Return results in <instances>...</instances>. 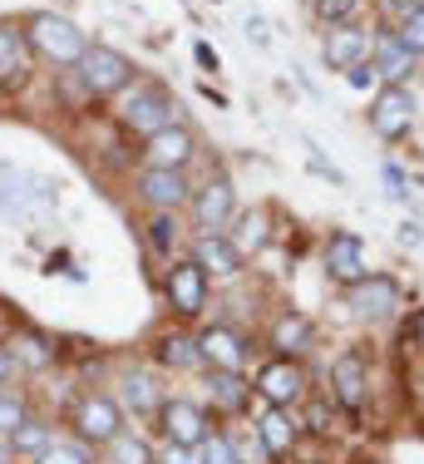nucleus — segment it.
Masks as SVG:
<instances>
[{
  "label": "nucleus",
  "mask_w": 424,
  "mask_h": 464,
  "mask_svg": "<svg viewBox=\"0 0 424 464\" xmlns=\"http://www.w3.org/2000/svg\"><path fill=\"white\" fill-rule=\"evenodd\" d=\"M25 40H30V50L44 54V60H54V64H80L84 60V50H89V35L74 20H64V15H54V10H40V15H30L25 20Z\"/></svg>",
  "instance_id": "f257e3e1"
},
{
  "label": "nucleus",
  "mask_w": 424,
  "mask_h": 464,
  "mask_svg": "<svg viewBox=\"0 0 424 464\" xmlns=\"http://www.w3.org/2000/svg\"><path fill=\"white\" fill-rule=\"evenodd\" d=\"M119 119H124V129H133V134L153 139L163 129H178V99L169 90H159V84H133V90H124Z\"/></svg>",
  "instance_id": "f03ea898"
},
{
  "label": "nucleus",
  "mask_w": 424,
  "mask_h": 464,
  "mask_svg": "<svg viewBox=\"0 0 424 464\" xmlns=\"http://www.w3.org/2000/svg\"><path fill=\"white\" fill-rule=\"evenodd\" d=\"M74 74H80V84L94 99H109V94H124L129 84H133V64H129V54H119V50H109V45H89L84 50V60L74 64Z\"/></svg>",
  "instance_id": "7ed1b4c3"
},
{
  "label": "nucleus",
  "mask_w": 424,
  "mask_h": 464,
  "mask_svg": "<svg viewBox=\"0 0 424 464\" xmlns=\"http://www.w3.org/2000/svg\"><path fill=\"white\" fill-rule=\"evenodd\" d=\"M74 430H80V445L104 450L109 440L124 430V411H119L114 395H84V401L74 405Z\"/></svg>",
  "instance_id": "20e7f679"
},
{
  "label": "nucleus",
  "mask_w": 424,
  "mask_h": 464,
  "mask_svg": "<svg viewBox=\"0 0 424 464\" xmlns=\"http://www.w3.org/2000/svg\"><path fill=\"white\" fill-rule=\"evenodd\" d=\"M232 213H237V188H232L227 173L193 188V227L198 232H222L232 223Z\"/></svg>",
  "instance_id": "39448f33"
},
{
  "label": "nucleus",
  "mask_w": 424,
  "mask_h": 464,
  "mask_svg": "<svg viewBox=\"0 0 424 464\" xmlns=\"http://www.w3.org/2000/svg\"><path fill=\"white\" fill-rule=\"evenodd\" d=\"M410 124H415V94H410V84H381L371 99V129L381 139H400V134H410Z\"/></svg>",
  "instance_id": "423d86ee"
},
{
  "label": "nucleus",
  "mask_w": 424,
  "mask_h": 464,
  "mask_svg": "<svg viewBox=\"0 0 424 464\" xmlns=\"http://www.w3.org/2000/svg\"><path fill=\"white\" fill-rule=\"evenodd\" d=\"M133 188H139V198L153 208V213H178V208L193 203V183H188V173H178V169H143Z\"/></svg>",
  "instance_id": "0eeeda50"
},
{
  "label": "nucleus",
  "mask_w": 424,
  "mask_h": 464,
  "mask_svg": "<svg viewBox=\"0 0 424 464\" xmlns=\"http://www.w3.org/2000/svg\"><path fill=\"white\" fill-rule=\"evenodd\" d=\"M252 391L262 395L266 405L286 411V405L301 401V391H306V375H301V366H296L292 356H276V361H266V366L256 371V385H252Z\"/></svg>",
  "instance_id": "6e6552de"
},
{
  "label": "nucleus",
  "mask_w": 424,
  "mask_h": 464,
  "mask_svg": "<svg viewBox=\"0 0 424 464\" xmlns=\"http://www.w3.org/2000/svg\"><path fill=\"white\" fill-rule=\"evenodd\" d=\"M371 30H361L351 20V25H331L326 40H321V60L331 64V70H355V64L371 60Z\"/></svg>",
  "instance_id": "1a4fd4ad"
},
{
  "label": "nucleus",
  "mask_w": 424,
  "mask_h": 464,
  "mask_svg": "<svg viewBox=\"0 0 424 464\" xmlns=\"http://www.w3.org/2000/svg\"><path fill=\"white\" fill-rule=\"evenodd\" d=\"M326 272L331 282L355 286L361 277H371V262H365V242L355 232H331L326 237Z\"/></svg>",
  "instance_id": "9d476101"
},
{
  "label": "nucleus",
  "mask_w": 424,
  "mask_h": 464,
  "mask_svg": "<svg viewBox=\"0 0 424 464\" xmlns=\"http://www.w3.org/2000/svg\"><path fill=\"white\" fill-rule=\"evenodd\" d=\"M345 302H351L355 316H365V322H381L400 306V286L381 277V272H371V277H361L355 286H345Z\"/></svg>",
  "instance_id": "9b49d317"
},
{
  "label": "nucleus",
  "mask_w": 424,
  "mask_h": 464,
  "mask_svg": "<svg viewBox=\"0 0 424 464\" xmlns=\"http://www.w3.org/2000/svg\"><path fill=\"white\" fill-rule=\"evenodd\" d=\"M159 425H163V435H169V445H193L198 450L207 440V415L198 411L193 401H183V395L159 405Z\"/></svg>",
  "instance_id": "f8f14e48"
},
{
  "label": "nucleus",
  "mask_w": 424,
  "mask_h": 464,
  "mask_svg": "<svg viewBox=\"0 0 424 464\" xmlns=\"http://www.w3.org/2000/svg\"><path fill=\"white\" fill-rule=\"evenodd\" d=\"M169 302H173L178 316H198L207 306V272L198 267L193 257L169 267Z\"/></svg>",
  "instance_id": "ddd939ff"
},
{
  "label": "nucleus",
  "mask_w": 424,
  "mask_h": 464,
  "mask_svg": "<svg viewBox=\"0 0 424 464\" xmlns=\"http://www.w3.org/2000/svg\"><path fill=\"white\" fill-rule=\"evenodd\" d=\"M331 391L345 411H361L365 395H371V366H365L361 351H341L336 366H331Z\"/></svg>",
  "instance_id": "4468645a"
},
{
  "label": "nucleus",
  "mask_w": 424,
  "mask_h": 464,
  "mask_svg": "<svg viewBox=\"0 0 424 464\" xmlns=\"http://www.w3.org/2000/svg\"><path fill=\"white\" fill-rule=\"evenodd\" d=\"M371 54H375V74H381L385 84H405L410 74H415V64H419V54L410 50L395 30H381V35L371 40Z\"/></svg>",
  "instance_id": "2eb2a0df"
},
{
  "label": "nucleus",
  "mask_w": 424,
  "mask_h": 464,
  "mask_svg": "<svg viewBox=\"0 0 424 464\" xmlns=\"http://www.w3.org/2000/svg\"><path fill=\"white\" fill-rule=\"evenodd\" d=\"M193 153H198L193 134L178 124V129H163V134L149 139V149H143V169H178L183 173L188 163H193Z\"/></svg>",
  "instance_id": "dca6fc26"
},
{
  "label": "nucleus",
  "mask_w": 424,
  "mask_h": 464,
  "mask_svg": "<svg viewBox=\"0 0 424 464\" xmlns=\"http://www.w3.org/2000/svg\"><path fill=\"white\" fill-rule=\"evenodd\" d=\"M193 262L207 272V277H237V272H242V252L232 247L227 232H198Z\"/></svg>",
  "instance_id": "f3484780"
},
{
  "label": "nucleus",
  "mask_w": 424,
  "mask_h": 464,
  "mask_svg": "<svg viewBox=\"0 0 424 464\" xmlns=\"http://www.w3.org/2000/svg\"><path fill=\"white\" fill-rule=\"evenodd\" d=\"M198 356H203L212 371H242L247 346H242V336L232 326H207L203 336H198Z\"/></svg>",
  "instance_id": "a211bd4d"
},
{
  "label": "nucleus",
  "mask_w": 424,
  "mask_h": 464,
  "mask_svg": "<svg viewBox=\"0 0 424 464\" xmlns=\"http://www.w3.org/2000/svg\"><path fill=\"white\" fill-rule=\"evenodd\" d=\"M25 80H30V40H25V30L0 25V84H5V90H20Z\"/></svg>",
  "instance_id": "6ab92c4d"
},
{
  "label": "nucleus",
  "mask_w": 424,
  "mask_h": 464,
  "mask_svg": "<svg viewBox=\"0 0 424 464\" xmlns=\"http://www.w3.org/2000/svg\"><path fill=\"white\" fill-rule=\"evenodd\" d=\"M311 341H316V326H311V316H301V312L276 316V326H272V346L282 351V356H306Z\"/></svg>",
  "instance_id": "aec40b11"
},
{
  "label": "nucleus",
  "mask_w": 424,
  "mask_h": 464,
  "mask_svg": "<svg viewBox=\"0 0 424 464\" xmlns=\"http://www.w3.org/2000/svg\"><path fill=\"white\" fill-rule=\"evenodd\" d=\"M119 401H124V411H133V415H159L163 395H159V385H153V375L124 371V381H119Z\"/></svg>",
  "instance_id": "412c9836"
},
{
  "label": "nucleus",
  "mask_w": 424,
  "mask_h": 464,
  "mask_svg": "<svg viewBox=\"0 0 424 464\" xmlns=\"http://www.w3.org/2000/svg\"><path fill=\"white\" fill-rule=\"evenodd\" d=\"M256 435H262L266 455H286V450L296 445V420L286 411H276V405H266L262 420H256Z\"/></svg>",
  "instance_id": "4be33fe9"
},
{
  "label": "nucleus",
  "mask_w": 424,
  "mask_h": 464,
  "mask_svg": "<svg viewBox=\"0 0 424 464\" xmlns=\"http://www.w3.org/2000/svg\"><path fill=\"white\" fill-rule=\"evenodd\" d=\"M153 356H159L163 371H193L198 361H203V356H198V336H183V331H169Z\"/></svg>",
  "instance_id": "5701e85b"
},
{
  "label": "nucleus",
  "mask_w": 424,
  "mask_h": 464,
  "mask_svg": "<svg viewBox=\"0 0 424 464\" xmlns=\"http://www.w3.org/2000/svg\"><path fill=\"white\" fill-rule=\"evenodd\" d=\"M207 385H212V405H222V411H242L252 401V385L242 381V371H212Z\"/></svg>",
  "instance_id": "b1692460"
},
{
  "label": "nucleus",
  "mask_w": 424,
  "mask_h": 464,
  "mask_svg": "<svg viewBox=\"0 0 424 464\" xmlns=\"http://www.w3.org/2000/svg\"><path fill=\"white\" fill-rule=\"evenodd\" d=\"M50 445H54V425H44V420H35V415L10 435V450H15V455H30V459H40Z\"/></svg>",
  "instance_id": "393cba45"
},
{
  "label": "nucleus",
  "mask_w": 424,
  "mask_h": 464,
  "mask_svg": "<svg viewBox=\"0 0 424 464\" xmlns=\"http://www.w3.org/2000/svg\"><path fill=\"white\" fill-rule=\"evenodd\" d=\"M109 464H153V450L143 435H133V430H119L114 440H109Z\"/></svg>",
  "instance_id": "a878e982"
},
{
  "label": "nucleus",
  "mask_w": 424,
  "mask_h": 464,
  "mask_svg": "<svg viewBox=\"0 0 424 464\" xmlns=\"http://www.w3.org/2000/svg\"><path fill=\"white\" fill-rule=\"evenodd\" d=\"M232 247H237V252H256V247H266V213H262V208H252V213H242V218H237Z\"/></svg>",
  "instance_id": "bb28decb"
},
{
  "label": "nucleus",
  "mask_w": 424,
  "mask_h": 464,
  "mask_svg": "<svg viewBox=\"0 0 424 464\" xmlns=\"http://www.w3.org/2000/svg\"><path fill=\"white\" fill-rule=\"evenodd\" d=\"M10 356H15L20 366L40 371V366H50V361H54V346H44V341L35 336V331H25V336H15V341H10Z\"/></svg>",
  "instance_id": "cd10ccee"
},
{
  "label": "nucleus",
  "mask_w": 424,
  "mask_h": 464,
  "mask_svg": "<svg viewBox=\"0 0 424 464\" xmlns=\"http://www.w3.org/2000/svg\"><path fill=\"white\" fill-rule=\"evenodd\" d=\"M311 10H316L321 25H351L355 15H361V0H311Z\"/></svg>",
  "instance_id": "c85d7f7f"
},
{
  "label": "nucleus",
  "mask_w": 424,
  "mask_h": 464,
  "mask_svg": "<svg viewBox=\"0 0 424 464\" xmlns=\"http://www.w3.org/2000/svg\"><path fill=\"white\" fill-rule=\"evenodd\" d=\"M173 242H178V218H173V213H153V223H149V247L159 252V257H173Z\"/></svg>",
  "instance_id": "c756f323"
},
{
  "label": "nucleus",
  "mask_w": 424,
  "mask_h": 464,
  "mask_svg": "<svg viewBox=\"0 0 424 464\" xmlns=\"http://www.w3.org/2000/svg\"><path fill=\"white\" fill-rule=\"evenodd\" d=\"M25 420H30L25 401H20V395H10V391H0V435H15Z\"/></svg>",
  "instance_id": "7c9ffc66"
},
{
  "label": "nucleus",
  "mask_w": 424,
  "mask_h": 464,
  "mask_svg": "<svg viewBox=\"0 0 424 464\" xmlns=\"http://www.w3.org/2000/svg\"><path fill=\"white\" fill-rule=\"evenodd\" d=\"M198 455H203V464H237V450H232V440L217 435V430H207V440L198 445Z\"/></svg>",
  "instance_id": "2f4dec72"
},
{
  "label": "nucleus",
  "mask_w": 424,
  "mask_h": 464,
  "mask_svg": "<svg viewBox=\"0 0 424 464\" xmlns=\"http://www.w3.org/2000/svg\"><path fill=\"white\" fill-rule=\"evenodd\" d=\"M395 35L405 40V45L415 50V54H424V5L415 10V15H405V20H400V25H395Z\"/></svg>",
  "instance_id": "473e14b6"
},
{
  "label": "nucleus",
  "mask_w": 424,
  "mask_h": 464,
  "mask_svg": "<svg viewBox=\"0 0 424 464\" xmlns=\"http://www.w3.org/2000/svg\"><path fill=\"white\" fill-rule=\"evenodd\" d=\"M35 464H89V455H84V445H64V440H54Z\"/></svg>",
  "instance_id": "72a5a7b5"
},
{
  "label": "nucleus",
  "mask_w": 424,
  "mask_h": 464,
  "mask_svg": "<svg viewBox=\"0 0 424 464\" xmlns=\"http://www.w3.org/2000/svg\"><path fill=\"white\" fill-rule=\"evenodd\" d=\"M232 450H237V464H266V445H262V435H237L232 440Z\"/></svg>",
  "instance_id": "f704fd0d"
},
{
  "label": "nucleus",
  "mask_w": 424,
  "mask_h": 464,
  "mask_svg": "<svg viewBox=\"0 0 424 464\" xmlns=\"http://www.w3.org/2000/svg\"><path fill=\"white\" fill-rule=\"evenodd\" d=\"M345 80H351V90H375L381 74H375V64H355V70H345Z\"/></svg>",
  "instance_id": "c9c22d12"
},
{
  "label": "nucleus",
  "mask_w": 424,
  "mask_h": 464,
  "mask_svg": "<svg viewBox=\"0 0 424 464\" xmlns=\"http://www.w3.org/2000/svg\"><path fill=\"white\" fill-rule=\"evenodd\" d=\"M163 464H203V455H198L193 445H163Z\"/></svg>",
  "instance_id": "e433bc0d"
},
{
  "label": "nucleus",
  "mask_w": 424,
  "mask_h": 464,
  "mask_svg": "<svg viewBox=\"0 0 424 464\" xmlns=\"http://www.w3.org/2000/svg\"><path fill=\"white\" fill-rule=\"evenodd\" d=\"M419 5H424V0H381V10H385L390 20H395V25H400V20H405V15H415Z\"/></svg>",
  "instance_id": "4c0bfd02"
},
{
  "label": "nucleus",
  "mask_w": 424,
  "mask_h": 464,
  "mask_svg": "<svg viewBox=\"0 0 424 464\" xmlns=\"http://www.w3.org/2000/svg\"><path fill=\"white\" fill-rule=\"evenodd\" d=\"M15 371H20V361L10 356V346H0V385H10V381H15Z\"/></svg>",
  "instance_id": "58836bf2"
},
{
  "label": "nucleus",
  "mask_w": 424,
  "mask_h": 464,
  "mask_svg": "<svg viewBox=\"0 0 424 464\" xmlns=\"http://www.w3.org/2000/svg\"><path fill=\"white\" fill-rule=\"evenodd\" d=\"M198 60H203L207 70H217V50H212V45H198Z\"/></svg>",
  "instance_id": "ea45409f"
},
{
  "label": "nucleus",
  "mask_w": 424,
  "mask_h": 464,
  "mask_svg": "<svg viewBox=\"0 0 424 464\" xmlns=\"http://www.w3.org/2000/svg\"><path fill=\"white\" fill-rule=\"evenodd\" d=\"M0 464H15V450H10V435H0Z\"/></svg>",
  "instance_id": "a19ab883"
},
{
  "label": "nucleus",
  "mask_w": 424,
  "mask_h": 464,
  "mask_svg": "<svg viewBox=\"0 0 424 464\" xmlns=\"http://www.w3.org/2000/svg\"><path fill=\"white\" fill-rule=\"evenodd\" d=\"M415 331H419V346H424V312H419V322H415Z\"/></svg>",
  "instance_id": "79ce46f5"
}]
</instances>
